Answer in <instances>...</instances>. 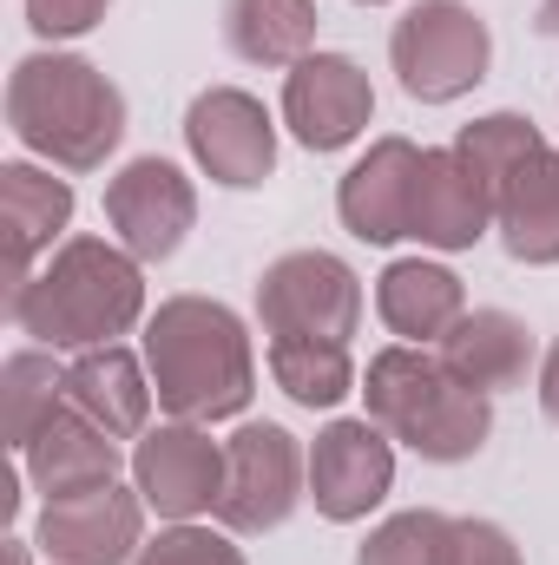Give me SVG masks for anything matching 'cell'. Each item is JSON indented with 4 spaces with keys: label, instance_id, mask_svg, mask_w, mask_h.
Returning <instances> with one entry per match:
<instances>
[{
    "label": "cell",
    "instance_id": "11",
    "mask_svg": "<svg viewBox=\"0 0 559 565\" xmlns=\"http://www.w3.org/2000/svg\"><path fill=\"white\" fill-rule=\"evenodd\" d=\"M106 224L139 264H165L198 224V191L171 158H133L119 178H106Z\"/></svg>",
    "mask_w": 559,
    "mask_h": 565
},
{
    "label": "cell",
    "instance_id": "26",
    "mask_svg": "<svg viewBox=\"0 0 559 565\" xmlns=\"http://www.w3.org/2000/svg\"><path fill=\"white\" fill-rule=\"evenodd\" d=\"M356 565H454V520L428 513V507L395 513L362 540Z\"/></svg>",
    "mask_w": 559,
    "mask_h": 565
},
{
    "label": "cell",
    "instance_id": "33",
    "mask_svg": "<svg viewBox=\"0 0 559 565\" xmlns=\"http://www.w3.org/2000/svg\"><path fill=\"white\" fill-rule=\"evenodd\" d=\"M362 7H382V0H362Z\"/></svg>",
    "mask_w": 559,
    "mask_h": 565
},
{
    "label": "cell",
    "instance_id": "12",
    "mask_svg": "<svg viewBox=\"0 0 559 565\" xmlns=\"http://www.w3.org/2000/svg\"><path fill=\"white\" fill-rule=\"evenodd\" d=\"M395 487V440L376 422H329L309 447V500L323 520L356 526Z\"/></svg>",
    "mask_w": 559,
    "mask_h": 565
},
{
    "label": "cell",
    "instance_id": "14",
    "mask_svg": "<svg viewBox=\"0 0 559 565\" xmlns=\"http://www.w3.org/2000/svg\"><path fill=\"white\" fill-rule=\"evenodd\" d=\"M415 178H421V145L409 139H376L336 184V217L362 244H395L409 237L415 211Z\"/></svg>",
    "mask_w": 559,
    "mask_h": 565
},
{
    "label": "cell",
    "instance_id": "32",
    "mask_svg": "<svg viewBox=\"0 0 559 565\" xmlns=\"http://www.w3.org/2000/svg\"><path fill=\"white\" fill-rule=\"evenodd\" d=\"M7 565H27V540H7Z\"/></svg>",
    "mask_w": 559,
    "mask_h": 565
},
{
    "label": "cell",
    "instance_id": "8",
    "mask_svg": "<svg viewBox=\"0 0 559 565\" xmlns=\"http://www.w3.org/2000/svg\"><path fill=\"white\" fill-rule=\"evenodd\" d=\"M145 546V493L99 480L40 507V553L53 565H133Z\"/></svg>",
    "mask_w": 559,
    "mask_h": 565
},
{
    "label": "cell",
    "instance_id": "9",
    "mask_svg": "<svg viewBox=\"0 0 559 565\" xmlns=\"http://www.w3.org/2000/svg\"><path fill=\"white\" fill-rule=\"evenodd\" d=\"M133 487L158 520H198L218 513L224 493V440H211L198 422H158L133 447Z\"/></svg>",
    "mask_w": 559,
    "mask_h": 565
},
{
    "label": "cell",
    "instance_id": "28",
    "mask_svg": "<svg viewBox=\"0 0 559 565\" xmlns=\"http://www.w3.org/2000/svg\"><path fill=\"white\" fill-rule=\"evenodd\" d=\"M106 7L113 0H27V26L40 40H80L106 20Z\"/></svg>",
    "mask_w": 559,
    "mask_h": 565
},
{
    "label": "cell",
    "instance_id": "7",
    "mask_svg": "<svg viewBox=\"0 0 559 565\" xmlns=\"http://www.w3.org/2000/svg\"><path fill=\"white\" fill-rule=\"evenodd\" d=\"M257 322H264V335L349 342L362 322V282L329 250H289L257 282Z\"/></svg>",
    "mask_w": 559,
    "mask_h": 565
},
{
    "label": "cell",
    "instance_id": "29",
    "mask_svg": "<svg viewBox=\"0 0 559 565\" xmlns=\"http://www.w3.org/2000/svg\"><path fill=\"white\" fill-rule=\"evenodd\" d=\"M454 565H520V546L494 520H454Z\"/></svg>",
    "mask_w": 559,
    "mask_h": 565
},
{
    "label": "cell",
    "instance_id": "15",
    "mask_svg": "<svg viewBox=\"0 0 559 565\" xmlns=\"http://www.w3.org/2000/svg\"><path fill=\"white\" fill-rule=\"evenodd\" d=\"M494 191L461 164L454 145L421 151V178H415V211H409V237L428 250H474L494 231Z\"/></svg>",
    "mask_w": 559,
    "mask_h": 565
},
{
    "label": "cell",
    "instance_id": "1",
    "mask_svg": "<svg viewBox=\"0 0 559 565\" xmlns=\"http://www.w3.org/2000/svg\"><path fill=\"white\" fill-rule=\"evenodd\" d=\"M145 375L171 422H231L257 395V355L238 309L211 296H165L145 316Z\"/></svg>",
    "mask_w": 559,
    "mask_h": 565
},
{
    "label": "cell",
    "instance_id": "20",
    "mask_svg": "<svg viewBox=\"0 0 559 565\" xmlns=\"http://www.w3.org/2000/svg\"><path fill=\"white\" fill-rule=\"evenodd\" d=\"M376 309L382 322L402 335V342H441L461 316H467V289L447 264H428V257H395L382 277H376Z\"/></svg>",
    "mask_w": 559,
    "mask_h": 565
},
{
    "label": "cell",
    "instance_id": "2",
    "mask_svg": "<svg viewBox=\"0 0 559 565\" xmlns=\"http://www.w3.org/2000/svg\"><path fill=\"white\" fill-rule=\"evenodd\" d=\"M7 316L20 335H33V349H106L145 322V270L126 244L66 237L7 296Z\"/></svg>",
    "mask_w": 559,
    "mask_h": 565
},
{
    "label": "cell",
    "instance_id": "31",
    "mask_svg": "<svg viewBox=\"0 0 559 565\" xmlns=\"http://www.w3.org/2000/svg\"><path fill=\"white\" fill-rule=\"evenodd\" d=\"M534 26H540L547 40H559V0H540V13H534Z\"/></svg>",
    "mask_w": 559,
    "mask_h": 565
},
{
    "label": "cell",
    "instance_id": "4",
    "mask_svg": "<svg viewBox=\"0 0 559 565\" xmlns=\"http://www.w3.org/2000/svg\"><path fill=\"white\" fill-rule=\"evenodd\" d=\"M362 395H369V422L382 427L389 440L415 447L421 460H474L494 434V408L487 395H474L467 382L447 375L441 355H428L415 342H395L369 362L362 375Z\"/></svg>",
    "mask_w": 559,
    "mask_h": 565
},
{
    "label": "cell",
    "instance_id": "23",
    "mask_svg": "<svg viewBox=\"0 0 559 565\" xmlns=\"http://www.w3.org/2000/svg\"><path fill=\"white\" fill-rule=\"evenodd\" d=\"M271 375L296 408H336L356 395V362L349 342H316V335H271Z\"/></svg>",
    "mask_w": 559,
    "mask_h": 565
},
{
    "label": "cell",
    "instance_id": "5",
    "mask_svg": "<svg viewBox=\"0 0 559 565\" xmlns=\"http://www.w3.org/2000/svg\"><path fill=\"white\" fill-rule=\"evenodd\" d=\"M487 60H494V33L461 0H415L389 33V66L421 106H447L474 93L487 79Z\"/></svg>",
    "mask_w": 559,
    "mask_h": 565
},
{
    "label": "cell",
    "instance_id": "25",
    "mask_svg": "<svg viewBox=\"0 0 559 565\" xmlns=\"http://www.w3.org/2000/svg\"><path fill=\"white\" fill-rule=\"evenodd\" d=\"M461 164L494 191V204H500V191H507V178L534 158V151H547V139L534 132V119H520V113H487V119H474V126H461Z\"/></svg>",
    "mask_w": 559,
    "mask_h": 565
},
{
    "label": "cell",
    "instance_id": "30",
    "mask_svg": "<svg viewBox=\"0 0 559 565\" xmlns=\"http://www.w3.org/2000/svg\"><path fill=\"white\" fill-rule=\"evenodd\" d=\"M540 408H547V422L559 427V342L540 355Z\"/></svg>",
    "mask_w": 559,
    "mask_h": 565
},
{
    "label": "cell",
    "instance_id": "24",
    "mask_svg": "<svg viewBox=\"0 0 559 565\" xmlns=\"http://www.w3.org/2000/svg\"><path fill=\"white\" fill-rule=\"evenodd\" d=\"M60 402H66V369L53 362V349L7 355V369H0V434H7L13 454L33 440V427L46 422Z\"/></svg>",
    "mask_w": 559,
    "mask_h": 565
},
{
    "label": "cell",
    "instance_id": "27",
    "mask_svg": "<svg viewBox=\"0 0 559 565\" xmlns=\"http://www.w3.org/2000/svg\"><path fill=\"white\" fill-rule=\"evenodd\" d=\"M133 565H244V553L231 546V533H211L198 520H178L158 540H145Z\"/></svg>",
    "mask_w": 559,
    "mask_h": 565
},
{
    "label": "cell",
    "instance_id": "13",
    "mask_svg": "<svg viewBox=\"0 0 559 565\" xmlns=\"http://www.w3.org/2000/svg\"><path fill=\"white\" fill-rule=\"evenodd\" d=\"M376 119V86L349 53H309L283 79V126L309 151H342L369 132Z\"/></svg>",
    "mask_w": 559,
    "mask_h": 565
},
{
    "label": "cell",
    "instance_id": "19",
    "mask_svg": "<svg viewBox=\"0 0 559 565\" xmlns=\"http://www.w3.org/2000/svg\"><path fill=\"white\" fill-rule=\"evenodd\" d=\"M66 402L99 422L113 440H139L151 422V375L133 349L106 342V349H80V362H66Z\"/></svg>",
    "mask_w": 559,
    "mask_h": 565
},
{
    "label": "cell",
    "instance_id": "3",
    "mask_svg": "<svg viewBox=\"0 0 559 565\" xmlns=\"http://www.w3.org/2000/svg\"><path fill=\"white\" fill-rule=\"evenodd\" d=\"M7 132L60 171H99L126 139V93L80 53H27L7 73Z\"/></svg>",
    "mask_w": 559,
    "mask_h": 565
},
{
    "label": "cell",
    "instance_id": "6",
    "mask_svg": "<svg viewBox=\"0 0 559 565\" xmlns=\"http://www.w3.org/2000/svg\"><path fill=\"white\" fill-rule=\"evenodd\" d=\"M309 487V454L277 422H244L224 440V493L218 526L224 533H277Z\"/></svg>",
    "mask_w": 559,
    "mask_h": 565
},
{
    "label": "cell",
    "instance_id": "22",
    "mask_svg": "<svg viewBox=\"0 0 559 565\" xmlns=\"http://www.w3.org/2000/svg\"><path fill=\"white\" fill-rule=\"evenodd\" d=\"M224 46L251 66H296L316 46V0H224Z\"/></svg>",
    "mask_w": 559,
    "mask_h": 565
},
{
    "label": "cell",
    "instance_id": "18",
    "mask_svg": "<svg viewBox=\"0 0 559 565\" xmlns=\"http://www.w3.org/2000/svg\"><path fill=\"white\" fill-rule=\"evenodd\" d=\"M73 224V184L40 164H0V231H7V296L53 257V237Z\"/></svg>",
    "mask_w": 559,
    "mask_h": 565
},
{
    "label": "cell",
    "instance_id": "10",
    "mask_svg": "<svg viewBox=\"0 0 559 565\" xmlns=\"http://www.w3.org/2000/svg\"><path fill=\"white\" fill-rule=\"evenodd\" d=\"M184 145H191L198 171L211 184H231V191H257L277 171V126H271L264 99H251L238 86H211L191 99Z\"/></svg>",
    "mask_w": 559,
    "mask_h": 565
},
{
    "label": "cell",
    "instance_id": "21",
    "mask_svg": "<svg viewBox=\"0 0 559 565\" xmlns=\"http://www.w3.org/2000/svg\"><path fill=\"white\" fill-rule=\"evenodd\" d=\"M494 231H500V244H507L514 264H534V270L559 264V151L553 145L534 151L507 178L500 211H494Z\"/></svg>",
    "mask_w": 559,
    "mask_h": 565
},
{
    "label": "cell",
    "instance_id": "17",
    "mask_svg": "<svg viewBox=\"0 0 559 565\" xmlns=\"http://www.w3.org/2000/svg\"><path fill=\"white\" fill-rule=\"evenodd\" d=\"M13 460H20V473H27L46 500L80 493V487H99V480H119V440L99 422H86L73 402H60L46 422L33 427V440H27Z\"/></svg>",
    "mask_w": 559,
    "mask_h": 565
},
{
    "label": "cell",
    "instance_id": "16",
    "mask_svg": "<svg viewBox=\"0 0 559 565\" xmlns=\"http://www.w3.org/2000/svg\"><path fill=\"white\" fill-rule=\"evenodd\" d=\"M441 362L454 382H467L474 395H507V388H527L534 362H540V342L520 316L507 309H467L447 335H441Z\"/></svg>",
    "mask_w": 559,
    "mask_h": 565
}]
</instances>
